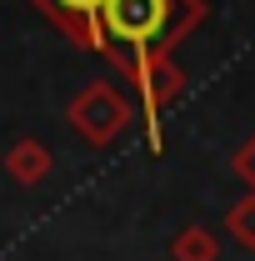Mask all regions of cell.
<instances>
[{"label": "cell", "mask_w": 255, "mask_h": 261, "mask_svg": "<svg viewBox=\"0 0 255 261\" xmlns=\"http://www.w3.org/2000/svg\"><path fill=\"white\" fill-rule=\"evenodd\" d=\"M170 256L175 261H215L220 256V241H215V231H205V226H180L175 241H170Z\"/></svg>", "instance_id": "obj_6"}, {"label": "cell", "mask_w": 255, "mask_h": 261, "mask_svg": "<svg viewBox=\"0 0 255 261\" xmlns=\"http://www.w3.org/2000/svg\"><path fill=\"white\" fill-rule=\"evenodd\" d=\"M5 171L20 181V186H35V181H45L50 176V151L40 146V141H15L10 151H5Z\"/></svg>", "instance_id": "obj_5"}, {"label": "cell", "mask_w": 255, "mask_h": 261, "mask_svg": "<svg viewBox=\"0 0 255 261\" xmlns=\"http://www.w3.org/2000/svg\"><path fill=\"white\" fill-rule=\"evenodd\" d=\"M130 121H135V111H130V100L110 81H90L80 96L70 100V126H75V136H85V146H95V151H105Z\"/></svg>", "instance_id": "obj_2"}, {"label": "cell", "mask_w": 255, "mask_h": 261, "mask_svg": "<svg viewBox=\"0 0 255 261\" xmlns=\"http://www.w3.org/2000/svg\"><path fill=\"white\" fill-rule=\"evenodd\" d=\"M130 86H135V96H140L145 141H150V151H160V146H165V136H160V111L185 91V70L175 65V56H170V61H145L135 75H130Z\"/></svg>", "instance_id": "obj_3"}, {"label": "cell", "mask_w": 255, "mask_h": 261, "mask_svg": "<svg viewBox=\"0 0 255 261\" xmlns=\"http://www.w3.org/2000/svg\"><path fill=\"white\" fill-rule=\"evenodd\" d=\"M35 10L45 15V20H55L60 25V35L70 40V45H80V50H95V20H100V5L105 0H30Z\"/></svg>", "instance_id": "obj_4"}, {"label": "cell", "mask_w": 255, "mask_h": 261, "mask_svg": "<svg viewBox=\"0 0 255 261\" xmlns=\"http://www.w3.org/2000/svg\"><path fill=\"white\" fill-rule=\"evenodd\" d=\"M230 166H235V176H240V181L255 191V136H245V146L230 156Z\"/></svg>", "instance_id": "obj_8"}, {"label": "cell", "mask_w": 255, "mask_h": 261, "mask_svg": "<svg viewBox=\"0 0 255 261\" xmlns=\"http://www.w3.org/2000/svg\"><path fill=\"white\" fill-rule=\"evenodd\" d=\"M225 231L235 236V246L255 251V191H250V196H240V201L225 211Z\"/></svg>", "instance_id": "obj_7"}, {"label": "cell", "mask_w": 255, "mask_h": 261, "mask_svg": "<svg viewBox=\"0 0 255 261\" xmlns=\"http://www.w3.org/2000/svg\"><path fill=\"white\" fill-rule=\"evenodd\" d=\"M200 20L205 0H105L95 20V50L130 81L145 61H170Z\"/></svg>", "instance_id": "obj_1"}]
</instances>
